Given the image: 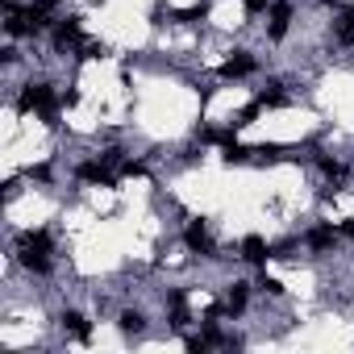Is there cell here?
<instances>
[{"label": "cell", "mask_w": 354, "mask_h": 354, "mask_svg": "<svg viewBox=\"0 0 354 354\" xmlns=\"http://www.w3.org/2000/svg\"><path fill=\"white\" fill-rule=\"evenodd\" d=\"M17 254H21V267L46 275V271H50V234H46V230H30V234H21Z\"/></svg>", "instance_id": "6da1fadb"}, {"label": "cell", "mask_w": 354, "mask_h": 354, "mask_svg": "<svg viewBox=\"0 0 354 354\" xmlns=\"http://www.w3.org/2000/svg\"><path fill=\"white\" fill-rule=\"evenodd\" d=\"M17 113H42L50 125L59 117V100H55V88L50 84H26L21 100H17Z\"/></svg>", "instance_id": "7a4b0ae2"}, {"label": "cell", "mask_w": 354, "mask_h": 354, "mask_svg": "<svg viewBox=\"0 0 354 354\" xmlns=\"http://www.w3.org/2000/svg\"><path fill=\"white\" fill-rule=\"evenodd\" d=\"M55 42H59V50L84 46V26H80V17H63V21L55 26Z\"/></svg>", "instance_id": "3957f363"}, {"label": "cell", "mask_w": 354, "mask_h": 354, "mask_svg": "<svg viewBox=\"0 0 354 354\" xmlns=\"http://www.w3.org/2000/svg\"><path fill=\"white\" fill-rule=\"evenodd\" d=\"M250 71H254V55L250 50H234V59L221 63V80H242Z\"/></svg>", "instance_id": "277c9868"}, {"label": "cell", "mask_w": 354, "mask_h": 354, "mask_svg": "<svg viewBox=\"0 0 354 354\" xmlns=\"http://www.w3.org/2000/svg\"><path fill=\"white\" fill-rule=\"evenodd\" d=\"M184 242H188V246H192L196 254H209V259L217 254V246H213V238H209V230H205V221H192V225L184 230Z\"/></svg>", "instance_id": "5b68a950"}, {"label": "cell", "mask_w": 354, "mask_h": 354, "mask_svg": "<svg viewBox=\"0 0 354 354\" xmlns=\"http://www.w3.org/2000/svg\"><path fill=\"white\" fill-rule=\"evenodd\" d=\"M75 175H80L84 184H104V188L113 184V175H109V162H104V158H96V162H80Z\"/></svg>", "instance_id": "8992f818"}, {"label": "cell", "mask_w": 354, "mask_h": 354, "mask_svg": "<svg viewBox=\"0 0 354 354\" xmlns=\"http://www.w3.org/2000/svg\"><path fill=\"white\" fill-rule=\"evenodd\" d=\"M242 259H246V263H259V267H263V263L271 259V246H267V242H263L259 234H250V238H242Z\"/></svg>", "instance_id": "52a82bcc"}, {"label": "cell", "mask_w": 354, "mask_h": 354, "mask_svg": "<svg viewBox=\"0 0 354 354\" xmlns=\"http://www.w3.org/2000/svg\"><path fill=\"white\" fill-rule=\"evenodd\" d=\"M59 321H63V329H67L71 337H80V342H88V337H92V325H88V321H84V317H80L75 308H67V313H63Z\"/></svg>", "instance_id": "ba28073f"}, {"label": "cell", "mask_w": 354, "mask_h": 354, "mask_svg": "<svg viewBox=\"0 0 354 354\" xmlns=\"http://www.w3.org/2000/svg\"><path fill=\"white\" fill-rule=\"evenodd\" d=\"M288 21H292V5H283V0H279V5H271V38L275 42L288 34Z\"/></svg>", "instance_id": "9c48e42d"}, {"label": "cell", "mask_w": 354, "mask_h": 354, "mask_svg": "<svg viewBox=\"0 0 354 354\" xmlns=\"http://www.w3.org/2000/svg\"><path fill=\"white\" fill-rule=\"evenodd\" d=\"M304 242H308L313 250H329V246H337V230H333V225H317Z\"/></svg>", "instance_id": "30bf717a"}, {"label": "cell", "mask_w": 354, "mask_h": 354, "mask_svg": "<svg viewBox=\"0 0 354 354\" xmlns=\"http://www.w3.org/2000/svg\"><path fill=\"white\" fill-rule=\"evenodd\" d=\"M333 34H337V42H342V46H354V9H346V13L337 17Z\"/></svg>", "instance_id": "8fae6325"}, {"label": "cell", "mask_w": 354, "mask_h": 354, "mask_svg": "<svg viewBox=\"0 0 354 354\" xmlns=\"http://www.w3.org/2000/svg\"><path fill=\"white\" fill-rule=\"evenodd\" d=\"M142 325H146V317L142 313H121V333H142Z\"/></svg>", "instance_id": "7c38bea8"}, {"label": "cell", "mask_w": 354, "mask_h": 354, "mask_svg": "<svg viewBox=\"0 0 354 354\" xmlns=\"http://www.w3.org/2000/svg\"><path fill=\"white\" fill-rule=\"evenodd\" d=\"M259 288H263L267 296H283V283H279V279H271V275H259Z\"/></svg>", "instance_id": "4fadbf2b"}, {"label": "cell", "mask_w": 354, "mask_h": 354, "mask_svg": "<svg viewBox=\"0 0 354 354\" xmlns=\"http://www.w3.org/2000/svg\"><path fill=\"white\" fill-rule=\"evenodd\" d=\"M321 171L329 175V180H342V162L337 158H321Z\"/></svg>", "instance_id": "5bb4252c"}, {"label": "cell", "mask_w": 354, "mask_h": 354, "mask_svg": "<svg viewBox=\"0 0 354 354\" xmlns=\"http://www.w3.org/2000/svg\"><path fill=\"white\" fill-rule=\"evenodd\" d=\"M121 171H125V175H146V167H142V162H133V158H129V162H121Z\"/></svg>", "instance_id": "9a60e30c"}, {"label": "cell", "mask_w": 354, "mask_h": 354, "mask_svg": "<svg viewBox=\"0 0 354 354\" xmlns=\"http://www.w3.org/2000/svg\"><path fill=\"white\" fill-rule=\"evenodd\" d=\"M201 17H205V5H201V9H188V13H180V21H201Z\"/></svg>", "instance_id": "2e32d148"}, {"label": "cell", "mask_w": 354, "mask_h": 354, "mask_svg": "<svg viewBox=\"0 0 354 354\" xmlns=\"http://www.w3.org/2000/svg\"><path fill=\"white\" fill-rule=\"evenodd\" d=\"M242 5H246V13H263V9H267V0H242Z\"/></svg>", "instance_id": "e0dca14e"}, {"label": "cell", "mask_w": 354, "mask_h": 354, "mask_svg": "<svg viewBox=\"0 0 354 354\" xmlns=\"http://www.w3.org/2000/svg\"><path fill=\"white\" fill-rule=\"evenodd\" d=\"M30 180H50V167H30Z\"/></svg>", "instance_id": "ac0fdd59"}, {"label": "cell", "mask_w": 354, "mask_h": 354, "mask_svg": "<svg viewBox=\"0 0 354 354\" xmlns=\"http://www.w3.org/2000/svg\"><path fill=\"white\" fill-rule=\"evenodd\" d=\"M342 234H346V238H354V217H346V221H342Z\"/></svg>", "instance_id": "d6986e66"}, {"label": "cell", "mask_w": 354, "mask_h": 354, "mask_svg": "<svg viewBox=\"0 0 354 354\" xmlns=\"http://www.w3.org/2000/svg\"><path fill=\"white\" fill-rule=\"evenodd\" d=\"M59 5V0H38V9H55Z\"/></svg>", "instance_id": "ffe728a7"}]
</instances>
